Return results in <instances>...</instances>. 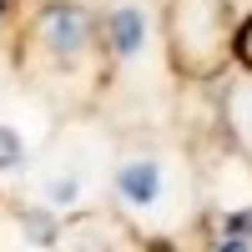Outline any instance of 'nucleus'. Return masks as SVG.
Listing matches in <instances>:
<instances>
[{
  "instance_id": "nucleus-1",
  "label": "nucleus",
  "mask_w": 252,
  "mask_h": 252,
  "mask_svg": "<svg viewBox=\"0 0 252 252\" xmlns=\"http://www.w3.org/2000/svg\"><path fill=\"white\" fill-rule=\"evenodd\" d=\"M106 51H101V26L81 0H46L35 5L20 35V76L40 96L76 106L106 81Z\"/></svg>"
},
{
  "instance_id": "nucleus-2",
  "label": "nucleus",
  "mask_w": 252,
  "mask_h": 252,
  "mask_svg": "<svg viewBox=\"0 0 252 252\" xmlns=\"http://www.w3.org/2000/svg\"><path fill=\"white\" fill-rule=\"evenodd\" d=\"M106 182H111L116 212L136 232H172L192 212V161L172 141H157V136L126 141Z\"/></svg>"
},
{
  "instance_id": "nucleus-3",
  "label": "nucleus",
  "mask_w": 252,
  "mask_h": 252,
  "mask_svg": "<svg viewBox=\"0 0 252 252\" xmlns=\"http://www.w3.org/2000/svg\"><path fill=\"white\" fill-rule=\"evenodd\" d=\"M161 40L182 81H217L232 66V0H166Z\"/></svg>"
},
{
  "instance_id": "nucleus-4",
  "label": "nucleus",
  "mask_w": 252,
  "mask_h": 252,
  "mask_svg": "<svg viewBox=\"0 0 252 252\" xmlns=\"http://www.w3.org/2000/svg\"><path fill=\"white\" fill-rule=\"evenodd\" d=\"M51 252H152V242L116 207H86V212H71L61 222Z\"/></svg>"
},
{
  "instance_id": "nucleus-5",
  "label": "nucleus",
  "mask_w": 252,
  "mask_h": 252,
  "mask_svg": "<svg viewBox=\"0 0 252 252\" xmlns=\"http://www.w3.org/2000/svg\"><path fill=\"white\" fill-rule=\"evenodd\" d=\"M101 26V51H106V61H121V56H136L141 35H146V20L136 5H116L111 15L96 20Z\"/></svg>"
},
{
  "instance_id": "nucleus-6",
  "label": "nucleus",
  "mask_w": 252,
  "mask_h": 252,
  "mask_svg": "<svg viewBox=\"0 0 252 252\" xmlns=\"http://www.w3.org/2000/svg\"><path fill=\"white\" fill-rule=\"evenodd\" d=\"M222 116H227V131H232L237 152L252 161V81H232V86H227Z\"/></svg>"
},
{
  "instance_id": "nucleus-7",
  "label": "nucleus",
  "mask_w": 252,
  "mask_h": 252,
  "mask_svg": "<svg viewBox=\"0 0 252 252\" xmlns=\"http://www.w3.org/2000/svg\"><path fill=\"white\" fill-rule=\"evenodd\" d=\"M232 56H237V66H242V71H252V15L232 31Z\"/></svg>"
},
{
  "instance_id": "nucleus-8",
  "label": "nucleus",
  "mask_w": 252,
  "mask_h": 252,
  "mask_svg": "<svg viewBox=\"0 0 252 252\" xmlns=\"http://www.w3.org/2000/svg\"><path fill=\"white\" fill-rule=\"evenodd\" d=\"M15 161H20V141L0 126V166H15Z\"/></svg>"
},
{
  "instance_id": "nucleus-9",
  "label": "nucleus",
  "mask_w": 252,
  "mask_h": 252,
  "mask_svg": "<svg viewBox=\"0 0 252 252\" xmlns=\"http://www.w3.org/2000/svg\"><path fill=\"white\" fill-rule=\"evenodd\" d=\"M10 5H15V0H0V15H5V10H10Z\"/></svg>"
}]
</instances>
